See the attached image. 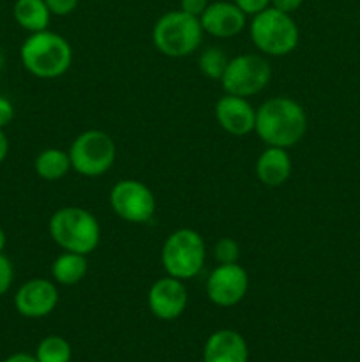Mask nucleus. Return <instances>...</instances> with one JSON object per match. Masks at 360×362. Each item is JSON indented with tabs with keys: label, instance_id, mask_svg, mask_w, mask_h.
Returning a JSON list of instances; mask_svg holds the SVG:
<instances>
[{
	"label": "nucleus",
	"instance_id": "nucleus-9",
	"mask_svg": "<svg viewBox=\"0 0 360 362\" xmlns=\"http://www.w3.org/2000/svg\"><path fill=\"white\" fill-rule=\"evenodd\" d=\"M109 205L120 219L133 225H145L155 214V197L147 184L124 179L109 191Z\"/></svg>",
	"mask_w": 360,
	"mask_h": 362
},
{
	"label": "nucleus",
	"instance_id": "nucleus-11",
	"mask_svg": "<svg viewBox=\"0 0 360 362\" xmlns=\"http://www.w3.org/2000/svg\"><path fill=\"white\" fill-rule=\"evenodd\" d=\"M59 304V290L55 281L32 278L14 293V308L25 318H42L53 313Z\"/></svg>",
	"mask_w": 360,
	"mask_h": 362
},
{
	"label": "nucleus",
	"instance_id": "nucleus-3",
	"mask_svg": "<svg viewBox=\"0 0 360 362\" xmlns=\"http://www.w3.org/2000/svg\"><path fill=\"white\" fill-rule=\"evenodd\" d=\"M48 232L64 251L90 255L101 240V226L95 216L81 207H62L49 218Z\"/></svg>",
	"mask_w": 360,
	"mask_h": 362
},
{
	"label": "nucleus",
	"instance_id": "nucleus-23",
	"mask_svg": "<svg viewBox=\"0 0 360 362\" xmlns=\"http://www.w3.org/2000/svg\"><path fill=\"white\" fill-rule=\"evenodd\" d=\"M13 279H14L13 264H11V260L6 257V255L0 253V297H2L4 293L9 292L11 285H13Z\"/></svg>",
	"mask_w": 360,
	"mask_h": 362
},
{
	"label": "nucleus",
	"instance_id": "nucleus-31",
	"mask_svg": "<svg viewBox=\"0 0 360 362\" xmlns=\"http://www.w3.org/2000/svg\"><path fill=\"white\" fill-rule=\"evenodd\" d=\"M6 244H7L6 232H4V228L0 226V253H4V250H6Z\"/></svg>",
	"mask_w": 360,
	"mask_h": 362
},
{
	"label": "nucleus",
	"instance_id": "nucleus-21",
	"mask_svg": "<svg viewBox=\"0 0 360 362\" xmlns=\"http://www.w3.org/2000/svg\"><path fill=\"white\" fill-rule=\"evenodd\" d=\"M228 57L224 55L221 48L215 46H208L198 57V67H200L201 74L210 80H221L222 73H224L226 66H228Z\"/></svg>",
	"mask_w": 360,
	"mask_h": 362
},
{
	"label": "nucleus",
	"instance_id": "nucleus-16",
	"mask_svg": "<svg viewBox=\"0 0 360 362\" xmlns=\"http://www.w3.org/2000/svg\"><path fill=\"white\" fill-rule=\"evenodd\" d=\"M293 163L288 148L267 147L256 159V177L268 187H279L292 177Z\"/></svg>",
	"mask_w": 360,
	"mask_h": 362
},
{
	"label": "nucleus",
	"instance_id": "nucleus-29",
	"mask_svg": "<svg viewBox=\"0 0 360 362\" xmlns=\"http://www.w3.org/2000/svg\"><path fill=\"white\" fill-rule=\"evenodd\" d=\"M4 362H39V361L35 359V356H30V354L18 352V354H13V356L7 357Z\"/></svg>",
	"mask_w": 360,
	"mask_h": 362
},
{
	"label": "nucleus",
	"instance_id": "nucleus-24",
	"mask_svg": "<svg viewBox=\"0 0 360 362\" xmlns=\"http://www.w3.org/2000/svg\"><path fill=\"white\" fill-rule=\"evenodd\" d=\"M53 16H67L78 7L80 0H44Z\"/></svg>",
	"mask_w": 360,
	"mask_h": 362
},
{
	"label": "nucleus",
	"instance_id": "nucleus-27",
	"mask_svg": "<svg viewBox=\"0 0 360 362\" xmlns=\"http://www.w3.org/2000/svg\"><path fill=\"white\" fill-rule=\"evenodd\" d=\"M14 119V106L7 98L0 95V129L9 126Z\"/></svg>",
	"mask_w": 360,
	"mask_h": 362
},
{
	"label": "nucleus",
	"instance_id": "nucleus-7",
	"mask_svg": "<svg viewBox=\"0 0 360 362\" xmlns=\"http://www.w3.org/2000/svg\"><path fill=\"white\" fill-rule=\"evenodd\" d=\"M71 170L83 177H101L109 172L116 158V145L108 133L88 129L78 134L67 151Z\"/></svg>",
	"mask_w": 360,
	"mask_h": 362
},
{
	"label": "nucleus",
	"instance_id": "nucleus-13",
	"mask_svg": "<svg viewBox=\"0 0 360 362\" xmlns=\"http://www.w3.org/2000/svg\"><path fill=\"white\" fill-rule=\"evenodd\" d=\"M201 28L205 34L219 39H229L239 35L247 25V14L235 2L219 0L210 2L200 16Z\"/></svg>",
	"mask_w": 360,
	"mask_h": 362
},
{
	"label": "nucleus",
	"instance_id": "nucleus-4",
	"mask_svg": "<svg viewBox=\"0 0 360 362\" xmlns=\"http://www.w3.org/2000/svg\"><path fill=\"white\" fill-rule=\"evenodd\" d=\"M203 28L200 18L184 11H169L155 21L152 28V42L164 57L184 59L200 48L203 41Z\"/></svg>",
	"mask_w": 360,
	"mask_h": 362
},
{
	"label": "nucleus",
	"instance_id": "nucleus-25",
	"mask_svg": "<svg viewBox=\"0 0 360 362\" xmlns=\"http://www.w3.org/2000/svg\"><path fill=\"white\" fill-rule=\"evenodd\" d=\"M233 2H235L247 16H254V14H258L260 11L267 9V7L270 6V0H233Z\"/></svg>",
	"mask_w": 360,
	"mask_h": 362
},
{
	"label": "nucleus",
	"instance_id": "nucleus-32",
	"mask_svg": "<svg viewBox=\"0 0 360 362\" xmlns=\"http://www.w3.org/2000/svg\"><path fill=\"white\" fill-rule=\"evenodd\" d=\"M4 64H6V59H4V53L2 49H0V71L4 69Z\"/></svg>",
	"mask_w": 360,
	"mask_h": 362
},
{
	"label": "nucleus",
	"instance_id": "nucleus-5",
	"mask_svg": "<svg viewBox=\"0 0 360 362\" xmlns=\"http://www.w3.org/2000/svg\"><path fill=\"white\" fill-rule=\"evenodd\" d=\"M253 45L268 57H286L299 46L300 30L292 14L275 7L254 14L249 25Z\"/></svg>",
	"mask_w": 360,
	"mask_h": 362
},
{
	"label": "nucleus",
	"instance_id": "nucleus-20",
	"mask_svg": "<svg viewBox=\"0 0 360 362\" xmlns=\"http://www.w3.org/2000/svg\"><path fill=\"white\" fill-rule=\"evenodd\" d=\"M71 357L73 350L62 336H46L35 350V359L39 362H71Z\"/></svg>",
	"mask_w": 360,
	"mask_h": 362
},
{
	"label": "nucleus",
	"instance_id": "nucleus-14",
	"mask_svg": "<svg viewBox=\"0 0 360 362\" xmlns=\"http://www.w3.org/2000/svg\"><path fill=\"white\" fill-rule=\"evenodd\" d=\"M215 120L228 134L246 136L254 131L256 108H253L247 98L226 94L215 103Z\"/></svg>",
	"mask_w": 360,
	"mask_h": 362
},
{
	"label": "nucleus",
	"instance_id": "nucleus-22",
	"mask_svg": "<svg viewBox=\"0 0 360 362\" xmlns=\"http://www.w3.org/2000/svg\"><path fill=\"white\" fill-rule=\"evenodd\" d=\"M212 253L217 264H236L240 257V246L232 237H222L214 244Z\"/></svg>",
	"mask_w": 360,
	"mask_h": 362
},
{
	"label": "nucleus",
	"instance_id": "nucleus-6",
	"mask_svg": "<svg viewBox=\"0 0 360 362\" xmlns=\"http://www.w3.org/2000/svg\"><path fill=\"white\" fill-rule=\"evenodd\" d=\"M207 246L196 230L179 228L166 237L161 250V264L168 276L176 279H193L203 269Z\"/></svg>",
	"mask_w": 360,
	"mask_h": 362
},
{
	"label": "nucleus",
	"instance_id": "nucleus-2",
	"mask_svg": "<svg viewBox=\"0 0 360 362\" xmlns=\"http://www.w3.org/2000/svg\"><path fill=\"white\" fill-rule=\"evenodd\" d=\"M20 59L32 76L53 80L69 71L73 64V48L64 35L46 28L25 39L20 48Z\"/></svg>",
	"mask_w": 360,
	"mask_h": 362
},
{
	"label": "nucleus",
	"instance_id": "nucleus-8",
	"mask_svg": "<svg viewBox=\"0 0 360 362\" xmlns=\"http://www.w3.org/2000/svg\"><path fill=\"white\" fill-rule=\"evenodd\" d=\"M272 78L270 64L265 57L256 53H244L228 60L221 81L226 94L247 98L263 90Z\"/></svg>",
	"mask_w": 360,
	"mask_h": 362
},
{
	"label": "nucleus",
	"instance_id": "nucleus-12",
	"mask_svg": "<svg viewBox=\"0 0 360 362\" xmlns=\"http://www.w3.org/2000/svg\"><path fill=\"white\" fill-rule=\"evenodd\" d=\"M148 310L159 320H175L187 308V288L182 279L166 274L152 283L147 293Z\"/></svg>",
	"mask_w": 360,
	"mask_h": 362
},
{
	"label": "nucleus",
	"instance_id": "nucleus-18",
	"mask_svg": "<svg viewBox=\"0 0 360 362\" xmlns=\"http://www.w3.org/2000/svg\"><path fill=\"white\" fill-rule=\"evenodd\" d=\"M88 271V262L85 255L64 251L53 260L52 278L53 281L64 286H74L85 278Z\"/></svg>",
	"mask_w": 360,
	"mask_h": 362
},
{
	"label": "nucleus",
	"instance_id": "nucleus-19",
	"mask_svg": "<svg viewBox=\"0 0 360 362\" xmlns=\"http://www.w3.org/2000/svg\"><path fill=\"white\" fill-rule=\"evenodd\" d=\"M34 170L42 180H48V182H56V180L64 179V177L69 173L71 170V159L69 154L62 148L49 147L44 148L42 152H39V156L35 158Z\"/></svg>",
	"mask_w": 360,
	"mask_h": 362
},
{
	"label": "nucleus",
	"instance_id": "nucleus-26",
	"mask_svg": "<svg viewBox=\"0 0 360 362\" xmlns=\"http://www.w3.org/2000/svg\"><path fill=\"white\" fill-rule=\"evenodd\" d=\"M208 0H180V11L191 14L194 18H200L208 7Z\"/></svg>",
	"mask_w": 360,
	"mask_h": 362
},
{
	"label": "nucleus",
	"instance_id": "nucleus-30",
	"mask_svg": "<svg viewBox=\"0 0 360 362\" xmlns=\"http://www.w3.org/2000/svg\"><path fill=\"white\" fill-rule=\"evenodd\" d=\"M7 154H9V140H7L4 129H0V163L7 158Z\"/></svg>",
	"mask_w": 360,
	"mask_h": 362
},
{
	"label": "nucleus",
	"instance_id": "nucleus-10",
	"mask_svg": "<svg viewBox=\"0 0 360 362\" xmlns=\"http://www.w3.org/2000/svg\"><path fill=\"white\" fill-rule=\"evenodd\" d=\"M207 297L219 308L236 306L249 290L247 271L236 264H219L207 279Z\"/></svg>",
	"mask_w": 360,
	"mask_h": 362
},
{
	"label": "nucleus",
	"instance_id": "nucleus-15",
	"mask_svg": "<svg viewBox=\"0 0 360 362\" xmlns=\"http://www.w3.org/2000/svg\"><path fill=\"white\" fill-rule=\"evenodd\" d=\"M249 349L242 334L221 329L208 336L203 346V362H247Z\"/></svg>",
	"mask_w": 360,
	"mask_h": 362
},
{
	"label": "nucleus",
	"instance_id": "nucleus-28",
	"mask_svg": "<svg viewBox=\"0 0 360 362\" xmlns=\"http://www.w3.org/2000/svg\"><path fill=\"white\" fill-rule=\"evenodd\" d=\"M304 4V0H270V6L275 9L282 11V13L293 14L296 9H300V6Z\"/></svg>",
	"mask_w": 360,
	"mask_h": 362
},
{
	"label": "nucleus",
	"instance_id": "nucleus-1",
	"mask_svg": "<svg viewBox=\"0 0 360 362\" xmlns=\"http://www.w3.org/2000/svg\"><path fill=\"white\" fill-rule=\"evenodd\" d=\"M306 131L307 113L295 99L277 95L256 110L254 133L267 147H293L306 136Z\"/></svg>",
	"mask_w": 360,
	"mask_h": 362
},
{
	"label": "nucleus",
	"instance_id": "nucleus-17",
	"mask_svg": "<svg viewBox=\"0 0 360 362\" xmlns=\"http://www.w3.org/2000/svg\"><path fill=\"white\" fill-rule=\"evenodd\" d=\"M13 16L23 30L34 34L48 28L53 14L44 0H16L13 6Z\"/></svg>",
	"mask_w": 360,
	"mask_h": 362
}]
</instances>
